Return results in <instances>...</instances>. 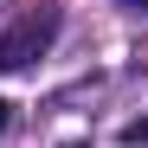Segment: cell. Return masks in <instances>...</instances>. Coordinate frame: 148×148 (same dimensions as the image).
Wrapping results in <instances>:
<instances>
[{"mask_svg":"<svg viewBox=\"0 0 148 148\" xmlns=\"http://www.w3.org/2000/svg\"><path fill=\"white\" fill-rule=\"evenodd\" d=\"M52 32H58V19H52V13H26L13 32H0V71H26L45 45H52Z\"/></svg>","mask_w":148,"mask_h":148,"instance_id":"obj_1","label":"cell"},{"mask_svg":"<svg viewBox=\"0 0 148 148\" xmlns=\"http://www.w3.org/2000/svg\"><path fill=\"white\" fill-rule=\"evenodd\" d=\"M122 142H129V148H148V116H142V122H129V129H122Z\"/></svg>","mask_w":148,"mask_h":148,"instance_id":"obj_2","label":"cell"},{"mask_svg":"<svg viewBox=\"0 0 148 148\" xmlns=\"http://www.w3.org/2000/svg\"><path fill=\"white\" fill-rule=\"evenodd\" d=\"M116 7H129V13H148V0H116Z\"/></svg>","mask_w":148,"mask_h":148,"instance_id":"obj_3","label":"cell"},{"mask_svg":"<svg viewBox=\"0 0 148 148\" xmlns=\"http://www.w3.org/2000/svg\"><path fill=\"white\" fill-rule=\"evenodd\" d=\"M7 116H13V103H7V97H0V129H7Z\"/></svg>","mask_w":148,"mask_h":148,"instance_id":"obj_4","label":"cell"}]
</instances>
